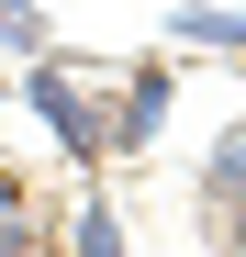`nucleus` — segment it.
Here are the masks:
<instances>
[{
	"instance_id": "1",
	"label": "nucleus",
	"mask_w": 246,
	"mask_h": 257,
	"mask_svg": "<svg viewBox=\"0 0 246 257\" xmlns=\"http://www.w3.org/2000/svg\"><path fill=\"white\" fill-rule=\"evenodd\" d=\"M34 112H45V135L67 146V157H112V101L90 90V78H78V67H56V56H34Z\"/></svg>"
},
{
	"instance_id": "2",
	"label": "nucleus",
	"mask_w": 246,
	"mask_h": 257,
	"mask_svg": "<svg viewBox=\"0 0 246 257\" xmlns=\"http://www.w3.org/2000/svg\"><path fill=\"white\" fill-rule=\"evenodd\" d=\"M157 123H168V67H135L123 112H112V146H157Z\"/></svg>"
},
{
	"instance_id": "3",
	"label": "nucleus",
	"mask_w": 246,
	"mask_h": 257,
	"mask_svg": "<svg viewBox=\"0 0 246 257\" xmlns=\"http://www.w3.org/2000/svg\"><path fill=\"white\" fill-rule=\"evenodd\" d=\"M201 201H213L224 224L246 212V123H224V135H213V157H201Z\"/></svg>"
},
{
	"instance_id": "4",
	"label": "nucleus",
	"mask_w": 246,
	"mask_h": 257,
	"mask_svg": "<svg viewBox=\"0 0 246 257\" xmlns=\"http://www.w3.org/2000/svg\"><path fill=\"white\" fill-rule=\"evenodd\" d=\"M67 257H123V212H112V201H78V235H67Z\"/></svg>"
},
{
	"instance_id": "5",
	"label": "nucleus",
	"mask_w": 246,
	"mask_h": 257,
	"mask_svg": "<svg viewBox=\"0 0 246 257\" xmlns=\"http://www.w3.org/2000/svg\"><path fill=\"white\" fill-rule=\"evenodd\" d=\"M0 56H45V12H34V0H0Z\"/></svg>"
},
{
	"instance_id": "6",
	"label": "nucleus",
	"mask_w": 246,
	"mask_h": 257,
	"mask_svg": "<svg viewBox=\"0 0 246 257\" xmlns=\"http://www.w3.org/2000/svg\"><path fill=\"white\" fill-rule=\"evenodd\" d=\"M0 257H34V201L0 179Z\"/></svg>"
},
{
	"instance_id": "7",
	"label": "nucleus",
	"mask_w": 246,
	"mask_h": 257,
	"mask_svg": "<svg viewBox=\"0 0 246 257\" xmlns=\"http://www.w3.org/2000/svg\"><path fill=\"white\" fill-rule=\"evenodd\" d=\"M179 34H190V45H235V56H246V12H179Z\"/></svg>"
},
{
	"instance_id": "8",
	"label": "nucleus",
	"mask_w": 246,
	"mask_h": 257,
	"mask_svg": "<svg viewBox=\"0 0 246 257\" xmlns=\"http://www.w3.org/2000/svg\"><path fill=\"white\" fill-rule=\"evenodd\" d=\"M224 235H235V257H246V212H235V224H224Z\"/></svg>"
}]
</instances>
